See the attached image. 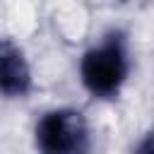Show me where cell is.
Masks as SVG:
<instances>
[{"instance_id": "1", "label": "cell", "mask_w": 154, "mask_h": 154, "mask_svg": "<svg viewBox=\"0 0 154 154\" xmlns=\"http://www.w3.org/2000/svg\"><path fill=\"white\" fill-rule=\"evenodd\" d=\"M82 84L99 99H111L120 91L128 77V55L120 36H108L101 46L84 53L79 65Z\"/></svg>"}, {"instance_id": "2", "label": "cell", "mask_w": 154, "mask_h": 154, "mask_svg": "<svg viewBox=\"0 0 154 154\" xmlns=\"http://www.w3.org/2000/svg\"><path fill=\"white\" fill-rule=\"evenodd\" d=\"M36 147L41 154H87V120L72 108L48 111L36 125Z\"/></svg>"}, {"instance_id": "3", "label": "cell", "mask_w": 154, "mask_h": 154, "mask_svg": "<svg viewBox=\"0 0 154 154\" xmlns=\"http://www.w3.org/2000/svg\"><path fill=\"white\" fill-rule=\"evenodd\" d=\"M0 89L10 99L24 96L31 89L29 65H26L22 51L17 46H12V41H7V38L2 41V48H0Z\"/></svg>"}, {"instance_id": "4", "label": "cell", "mask_w": 154, "mask_h": 154, "mask_svg": "<svg viewBox=\"0 0 154 154\" xmlns=\"http://www.w3.org/2000/svg\"><path fill=\"white\" fill-rule=\"evenodd\" d=\"M135 154H154V132H149L135 149Z\"/></svg>"}]
</instances>
